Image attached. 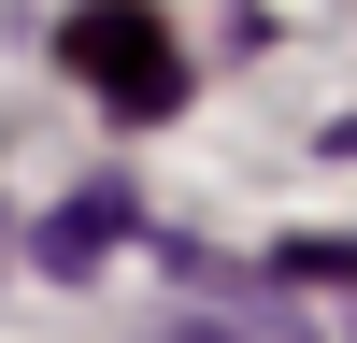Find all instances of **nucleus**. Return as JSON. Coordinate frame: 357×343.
Instances as JSON below:
<instances>
[{
  "label": "nucleus",
  "instance_id": "f257e3e1",
  "mask_svg": "<svg viewBox=\"0 0 357 343\" xmlns=\"http://www.w3.org/2000/svg\"><path fill=\"white\" fill-rule=\"evenodd\" d=\"M57 57H72V72H100V86H114L129 114H158L172 86H186V57H172V43H158L143 15H72V29H57Z\"/></svg>",
  "mask_w": 357,
  "mask_h": 343
},
{
  "label": "nucleus",
  "instance_id": "f03ea898",
  "mask_svg": "<svg viewBox=\"0 0 357 343\" xmlns=\"http://www.w3.org/2000/svg\"><path fill=\"white\" fill-rule=\"evenodd\" d=\"M100 229H129V186H86L72 215L43 229V272H86V257H100Z\"/></svg>",
  "mask_w": 357,
  "mask_h": 343
}]
</instances>
